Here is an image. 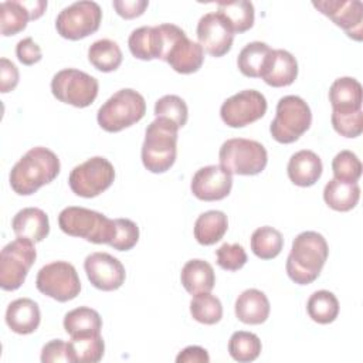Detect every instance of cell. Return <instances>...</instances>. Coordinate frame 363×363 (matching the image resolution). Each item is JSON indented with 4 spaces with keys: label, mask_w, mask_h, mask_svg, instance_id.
I'll return each mask as SVG.
<instances>
[{
    "label": "cell",
    "mask_w": 363,
    "mask_h": 363,
    "mask_svg": "<svg viewBox=\"0 0 363 363\" xmlns=\"http://www.w3.org/2000/svg\"><path fill=\"white\" fill-rule=\"evenodd\" d=\"M296 58L286 50H272L261 74L264 82L274 88H281L291 85L296 79Z\"/></svg>",
    "instance_id": "obj_18"
},
{
    "label": "cell",
    "mask_w": 363,
    "mask_h": 363,
    "mask_svg": "<svg viewBox=\"0 0 363 363\" xmlns=\"http://www.w3.org/2000/svg\"><path fill=\"white\" fill-rule=\"evenodd\" d=\"M115 237L111 241V247L118 251L132 250L139 240V227L129 218H115Z\"/></svg>",
    "instance_id": "obj_41"
},
{
    "label": "cell",
    "mask_w": 363,
    "mask_h": 363,
    "mask_svg": "<svg viewBox=\"0 0 363 363\" xmlns=\"http://www.w3.org/2000/svg\"><path fill=\"white\" fill-rule=\"evenodd\" d=\"M272 48L262 41L248 43L238 54L237 65L242 75L250 78H261L264 65Z\"/></svg>",
    "instance_id": "obj_32"
},
{
    "label": "cell",
    "mask_w": 363,
    "mask_h": 363,
    "mask_svg": "<svg viewBox=\"0 0 363 363\" xmlns=\"http://www.w3.org/2000/svg\"><path fill=\"white\" fill-rule=\"evenodd\" d=\"M267 106V99L259 91L244 89L223 102L220 116L230 128H244L261 119Z\"/></svg>",
    "instance_id": "obj_13"
},
{
    "label": "cell",
    "mask_w": 363,
    "mask_h": 363,
    "mask_svg": "<svg viewBox=\"0 0 363 363\" xmlns=\"http://www.w3.org/2000/svg\"><path fill=\"white\" fill-rule=\"evenodd\" d=\"M311 123L312 112L309 105L298 95H286L277 104L269 132L277 142L292 143L309 129Z\"/></svg>",
    "instance_id": "obj_7"
},
{
    "label": "cell",
    "mask_w": 363,
    "mask_h": 363,
    "mask_svg": "<svg viewBox=\"0 0 363 363\" xmlns=\"http://www.w3.org/2000/svg\"><path fill=\"white\" fill-rule=\"evenodd\" d=\"M333 129L345 138H357L363 132V112L362 109L353 113L332 112Z\"/></svg>",
    "instance_id": "obj_43"
},
{
    "label": "cell",
    "mask_w": 363,
    "mask_h": 363,
    "mask_svg": "<svg viewBox=\"0 0 363 363\" xmlns=\"http://www.w3.org/2000/svg\"><path fill=\"white\" fill-rule=\"evenodd\" d=\"M72 363H96L102 359L105 343L101 333L72 336L68 342Z\"/></svg>",
    "instance_id": "obj_31"
},
{
    "label": "cell",
    "mask_w": 363,
    "mask_h": 363,
    "mask_svg": "<svg viewBox=\"0 0 363 363\" xmlns=\"http://www.w3.org/2000/svg\"><path fill=\"white\" fill-rule=\"evenodd\" d=\"M360 199V187L357 183L332 179L323 189L325 203L336 211H349L356 207Z\"/></svg>",
    "instance_id": "obj_28"
},
{
    "label": "cell",
    "mask_w": 363,
    "mask_h": 363,
    "mask_svg": "<svg viewBox=\"0 0 363 363\" xmlns=\"http://www.w3.org/2000/svg\"><path fill=\"white\" fill-rule=\"evenodd\" d=\"M190 313L194 320L203 325H216L223 318V305L217 296L201 292L190 301Z\"/></svg>",
    "instance_id": "obj_38"
},
{
    "label": "cell",
    "mask_w": 363,
    "mask_h": 363,
    "mask_svg": "<svg viewBox=\"0 0 363 363\" xmlns=\"http://www.w3.org/2000/svg\"><path fill=\"white\" fill-rule=\"evenodd\" d=\"M179 129L166 118H156L147 125L142 145V163L149 172L164 173L174 164Z\"/></svg>",
    "instance_id": "obj_3"
},
{
    "label": "cell",
    "mask_w": 363,
    "mask_h": 363,
    "mask_svg": "<svg viewBox=\"0 0 363 363\" xmlns=\"http://www.w3.org/2000/svg\"><path fill=\"white\" fill-rule=\"evenodd\" d=\"M233 187V174L220 164L199 169L190 183L194 197L203 201H216L227 197Z\"/></svg>",
    "instance_id": "obj_17"
},
{
    "label": "cell",
    "mask_w": 363,
    "mask_h": 363,
    "mask_svg": "<svg viewBox=\"0 0 363 363\" xmlns=\"http://www.w3.org/2000/svg\"><path fill=\"white\" fill-rule=\"evenodd\" d=\"M64 329L71 337L101 333L102 319L95 309L79 306L64 316Z\"/></svg>",
    "instance_id": "obj_30"
},
{
    "label": "cell",
    "mask_w": 363,
    "mask_h": 363,
    "mask_svg": "<svg viewBox=\"0 0 363 363\" xmlns=\"http://www.w3.org/2000/svg\"><path fill=\"white\" fill-rule=\"evenodd\" d=\"M313 7L356 40H363V3L360 0H318Z\"/></svg>",
    "instance_id": "obj_14"
},
{
    "label": "cell",
    "mask_w": 363,
    "mask_h": 363,
    "mask_svg": "<svg viewBox=\"0 0 363 363\" xmlns=\"http://www.w3.org/2000/svg\"><path fill=\"white\" fill-rule=\"evenodd\" d=\"M164 61L179 74H193L203 65L204 50L199 43L183 35L170 48Z\"/></svg>",
    "instance_id": "obj_21"
},
{
    "label": "cell",
    "mask_w": 363,
    "mask_h": 363,
    "mask_svg": "<svg viewBox=\"0 0 363 363\" xmlns=\"http://www.w3.org/2000/svg\"><path fill=\"white\" fill-rule=\"evenodd\" d=\"M228 228L227 216L220 210H208L200 214L194 223V238L201 245L218 242Z\"/></svg>",
    "instance_id": "obj_27"
},
{
    "label": "cell",
    "mask_w": 363,
    "mask_h": 363,
    "mask_svg": "<svg viewBox=\"0 0 363 363\" xmlns=\"http://www.w3.org/2000/svg\"><path fill=\"white\" fill-rule=\"evenodd\" d=\"M217 264L220 268L225 271H238L247 262V252L240 244H228L224 242L216 251Z\"/></svg>",
    "instance_id": "obj_42"
},
{
    "label": "cell",
    "mask_w": 363,
    "mask_h": 363,
    "mask_svg": "<svg viewBox=\"0 0 363 363\" xmlns=\"http://www.w3.org/2000/svg\"><path fill=\"white\" fill-rule=\"evenodd\" d=\"M218 159L220 166L231 174L254 176L265 169L268 163V153L257 140L233 138L221 145Z\"/></svg>",
    "instance_id": "obj_6"
},
{
    "label": "cell",
    "mask_w": 363,
    "mask_h": 363,
    "mask_svg": "<svg viewBox=\"0 0 363 363\" xmlns=\"http://www.w3.org/2000/svg\"><path fill=\"white\" fill-rule=\"evenodd\" d=\"M61 164L58 156L44 147L30 149L13 166L10 172V186L20 196H30L44 184L51 183L60 173Z\"/></svg>",
    "instance_id": "obj_1"
},
{
    "label": "cell",
    "mask_w": 363,
    "mask_h": 363,
    "mask_svg": "<svg viewBox=\"0 0 363 363\" xmlns=\"http://www.w3.org/2000/svg\"><path fill=\"white\" fill-rule=\"evenodd\" d=\"M58 225L62 233L94 244H111L116 230L115 220L102 213L77 206L65 207L60 213Z\"/></svg>",
    "instance_id": "obj_4"
},
{
    "label": "cell",
    "mask_w": 363,
    "mask_h": 363,
    "mask_svg": "<svg viewBox=\"0 0 363 363\" xmlns=\"http://www.w3.org/2000/svg\"><path fill=\"white\" fill-rule=\"evenodd\" d=\"M89 282L101 291H115L125 282L126 272L122 262L108 252H92L84 261Z\"/></svg>",
    "instance_id": "obj_15"
},
{
    "label": "cell",
    "mask_w": 363,
    "mask_h": 363,
    "mask_svg": "<svg viewBox=\"0 0 363 363\" xmlns=\"http://www.w3.org/2000/svg\"><path fill=\"white\" fill-rule=\"evenodd\" d=\"M180 281L189 294L197 295L201 292H210L214 288L216 275L213 267L207 261L196 258L184 264Z\"/></svg>",
    "instance_id": "obj_25"
},
{
    "label": "cell",
    "mask_w": 363,
    "mask_h": 363,
    "mask_svg": "<svg viewBox=\"0 0 363 363\" xmlns=\"http://www.w3.org/2000/svg\"><path fill=\"white\" fill-rule=\"evenodd\" d=\"M306 312L313 322L320 325L332 323L339 315V301L330 291H316L306 302Z\"/></svg>",
    "instance_id": "obj_34"
},
{
    "label": "cell",
    "mask_w": 363,
    "mask_h": 363,
    "mask_svg": "<svg viewBox=\"0 0 363 363\" xmlns=\"http://www.w3.org/2000/svg\"><path fill=\"white\" fill-rule=\"evenodd\" d=\"M35 286L44 295L58 302H67L79 295L81 281L72 264L54 261L38 271Z\"/></svg>",
    "instance_id": "obj_12"
},
{
    "label": "cell",
    "mask_w": 363,
    "mask_h": 363,
    "mask_svg": "<svg viewBox=\"0 0 363 363\" xmlns=\"http://www.w3.org/2000/svg\"><path fill=\"white\" fill-rule=\"evenodd\" d=\"M329 255L325 237L316 231H303L292 241L291 252L286 258V274L298 285L313 282Z\"/></svg>",
    "instance_id": "obj_2"
},
{
    "label": "cell",
    "mask_w": 363,
    "mask_h": 363,
    "mask_svg": "<svg viewBox=\"0 0 363 363\" xmlns=\"http://www.w3.org/2000/svg\"><path fill=\"white\" fill-rule=\"evenodd\" d=\"M88 60L89 62L102 72H111L119 68L122 62V51L118 43L102 38L94 41L88 48Z\"/></svg>",
    "instance_id": "obj_33"
},
{
    "label": "cell",
    "mask_w": 363,
    "mask_h": 363,
    "mask_svg": "<svg viewBox=\"0 0 363 363\" xmlns=\"http://www.w3.org/2000/svg\"><path fill=\"white\" fill-rule=\"evenodd\" d=\"M335 179L349 183H357L362 176V162L352 150H340L332 160Z\"/></svg>",
    "instance_id": "obj_39"
},
{
    "label": "cell",
    "mask_w": 363,
    "mask_h": 363,
    "mask_svg": "<svg viewBox=\"0 0 363 363\" xmlns=\"http://www.w3.org/2000/svg\"><path fill=\"white\" fill-rule=\"evenodd\" d=\"M177 363H208L210 356L204 347L187 346L176 357Z\"/></svg>",
    "instance_id": "obj_48"
},
{
    "label": "cell",
    "mask_w": 363,
    "mask_h": 363,
    "mask_svg": "<svg viewBox=\"0 0 363 363\" xmlns=\"http://www.w3.org/2000/svg\"><path fill=\"white\" fill-rule=\"evenodd\" d=\"M98 89L96 78L75 68L61 69L51 79L52 95L60 102L75 108L89 106L98 96Z\"/></svg>",
    "instance_id": "obj_8"
},
{
    "label": "cell",
    "mask_w": 363,
    "mask_h": 363,
    "mask_svg": "<svg viewBox=\"0 0 363 363\" xmlns=\"http://www.w3.org/2000/svg\"><path fill=\"white\" fill-rule=\"evenodd\" d=\"M37 258L34 242L17 237L0 254V286L4 291L18 289Z\"/></svg>",
    "instance_id": "obj_9"
},
{
    "label": "cell",
    "mask_w": 363,
    "mask_h": 363,
    "mask_svg": "<svg viewBox=\"0 0 363 363\" xmlns=\"http://www.w3.org/2000/svg\"><path fill=\"white\" fill-rule=\"evenodd\" d=\"M362 96V85L352 77H340L335 79L329 88V101L333 112L337 113H353L360 111Z\"/></svg>",
    "instance_id": "obj_20"
},
{
    "label": "cell",
    "mask_w": 363,
    "mask_h": 363,
    "mask_svg": "<svg viewBox=\"0 0 363 363\" xmlns=\"http://www.w3.org/2000/svg\"><path fill=\"white\" fill-rule=\"evenodd\" d=\"M40 320V308L37 302H34L30 298H18L7 306L6 323L14 333H33L38 328Z\"/></svg>",
    "instance_id": "obj_23"
},
{
    "label": "cell",
    "mask_w": 363,
    "mask_h": 363,
    "mask_svg": "<svg viewBox=\"0 0 363 363\" xmlns=\"http://www.w3.org/2000/svg\"><path fill=\"white\" fill-rule=\"evenodd\" d=\"M282 234L269 225L257 228L251 235V250L261 259H272L282 251Z\"/></svg>",
    "instance_id": "obj_36"
},
{
    "label": "cell",
    "mask_w": 363,
    "mask_h": 363,
    "mask_svg": "<svg viewBox=\"0 0 363 363\" xmlns=\"http://www.w3.org/2000/svg\"><path fill=\"white\" fill-rule=\"evenodd\" d=\"M196 33L201 48L213 57H223L233 47L234 33L217 11L201 16Z\"/></svg>",
    "instance_id": "obj_16"
},
{
    "label": "cell",
    "mask_w": 363,
    "mask_h": 363,
    "mask_svg": "<svg viewBox=\"0 0 363 363\" xmlns=\"http://www.w3.org/2000/svg\"><path fill=\"white\" fill-rule=\"evenodd\" d=\"M217 13L225 20L233 33H244L254 26V4L247 0L218 1Z\"/></svg>",
    "instance_id": "obj_29"
},
{
    "label": "cell",
    "mask_w": 363,
    "mask_h": 363,
    "mask_svg": "<svg viewBox=\"0 0 363 363\" xmlns=\"http://www.w3.org/2000/svg\"><path fill=\"white\" fill-rule=\"evenodd\" d=\"M234 309L240 322L247 325H259L268 319L271 306L262 291L251 288L238 295Z\"/></svg>",
    "instance_id": "obj_24"
},
{
    "label": "cell",
    "mask_w": 363,
    "mask_h": 363,
    "mask_svg": "<svg viewBox=\"0 0 363 363\" xmlns=\"http://www.w3.org/2000/svg\"><path fill=\"white\" fill-rule=\"evenodd\" d=\"M102 10L98 3L81 0L62 9L55 20V28L62 38L81 40L94 34L101 24Z\"/></svg>",
    "instance_id": "obj_11"
},
{
    "label": "cell",
    "mask_w": 363,
    "mask_h": 363,
    "mask_svg": "<svg viewBox=\"0 0 363 363\" xmlns=\"http://www.w3.org/2000/svg\"><path fill=\"white\" fill-rule=\"evenodd\" d=\"M322 170L320 157L308 149L294 153L286 166L289 180L299 187L313 186L320 179Z\"/></svg>",
    "instance_id": "obj_19"
},
{
    "label": "cell",
    "mask_w": 363,
    "mask_h": 363,
    "mask_svg": "<svg viewBox=\"0 0 363 363\" xmlns=\"http://www.w3.org/2000/svg\"><path fill=\"white\" fill-rule=\"evenodd\" d=\"M18 84V69L7 58L0 60V91L7 94L13 91Z\"/></svg>",
    "instance_id": "obj_47"
},
{
    "label": "cell",
    "mask_w": 363,
    "mask_h": 363,
    "mask_svg": "<svg viewBox=\"0 0 363 363\" xmlns=\"http://www.w3.org/2000/svg\"><path fill=\"white\" fill-rule=\"evenodd\" d=\"M261 340L252 332L237 330L228 340V353L235 362L247 363L255 360L261 353Z\"/></svg>",
    "instance_id": "obj_37"
},
{
    "label": "cell",
    "mask_w": 363,
    "mask_h": 363,
    "mask_svg": "<svg viewBox=\"0 0 363 363\" xmlns=\"http://www.w3.org/2000/svg\"><path fill=\"white\" fill-rule=\"evenodd\" d=\"M112 6L121 17L129 20V18L142 16L146 7L149 6V1L147 0H113Z\"/></svg>",
    "instance_id": "obj_46"
},
{
    "label": "cell",
    "mask_w": 363,
    "mask_h": 363,
    "mask_svg": "<svg viewBox=\"0 0 363 363\" xmlns=\"http://www.w3.org/2000/svg\"><path fill=\"white\" fill-rule=\"evenodd\" d=\"M41 362L43 363L71 362L68 342H64L61 339H54L47 345H44L41 350Z\"/></svg>",
    "instance_id": "obj_44"
},
{
    "label": "cell",
    "mask_w": 363,
    "mask_h": 363,
    "mask_svg": "<svg viewBox=\"0 0 363 363\" xmlns=\"http://www.w3.org/2000/svg\"><path fill=\"white\" fill-rule=\"evenodd\" d=\"M128 45L135 58L139 60H160L162 54V38L159 33V27L143 26L133 30L128 38Z\"/></svg>",
    "instance_id": "obj_26"
},
{
    "label": "cell",
    "mask_w": 363,
    "mask_h": 363,
    "mask_svg": "<svg viewBox=\"0 0 363 363\" xmlns=\"http://www.w3.org/2000/svg\"><path fill=\"white\" fill-rule=\"evenodd\" d=\"M16 55L18 61L24 65H34L43 58L41 48L31 37H26L20 40L16 45Z\"/></svg>",
    "instance_id": "obj_45"
},
{
    "label": "cell",
    "mask_w": 363,
    "mask_h": 363,
    "mask_svg": "<svg viewBox=\"0 0 363 363\" xmlns=\"http://www.w3.org/2000/svg\"><path fill=\"white\" fill-rule=\"evenodd\" d=\"M113 179V164L102 156H94L71 170L68 184L77 196L91 199L111 187Z\"/></svg>",
    "instance_id": "obj_10"
},
{
    "label": "cell",
    "mask_w": 363,
    "mask_h": 363,
    "mask_svg": "<svg viewBox=\"0 0 363 363\" xmlns=\"http://www.w3.org/2000/svg\"><path fill=\"white\" fill-rule=\"evenodd\" d=\"M13 231L20 238L33 242L43 241L50 233L48 216L37 207H26L20 210L11 220Z\"/></svg>",
    "instance_id": "obj_22"
},
{
    "label": "cell",
    "mask_w": 363,
    "mask_h": 363,
    "mask_svg": "<svg viewBox=\"0 0 363 363\" xmlns=\"http://www.w3.org/2000/svg\"><path fill=\"white\" fill-rule=\"evenodd\" d=\"M156 118H166L174 122L179 128H183L187 122L189 109L186 102L177 95H164L155 104Z\"/></svg>",
    "instance_id": "obj_40"
},
{
    "label": "cell",
    "mask_w": 363,
    "mask_h": 363,
    "mask_svg": "<svg viewBox=\"0 0 363 363\" xmlns=\"http://www.w3.org/2000/svg\"><path fill=\"white\" fill-rule=\"evenodd\" d=\"M28 20H31V14L23 0H7L1 3L0 28L4 37L23 31Z\"/></svg>",
    "instance_id": "obj_35"
},
{
    "label": "cell",
    "mask_w": 363,
    "mask_h": 363,
    "mask_svg": "<svg viewBox=\"0 0 363 363\" xmlns=\"http://www.w3.org/2000/svg\"><path fill=\"white\" fill-rule=\"evenodd\" d=\"M145 113V98L135 89L123 88L116 91L101 105L96 121L104 130L115 133L139 122Z\"/></svg>",
    "instance_id": "obj_5"
}]
</instances>
